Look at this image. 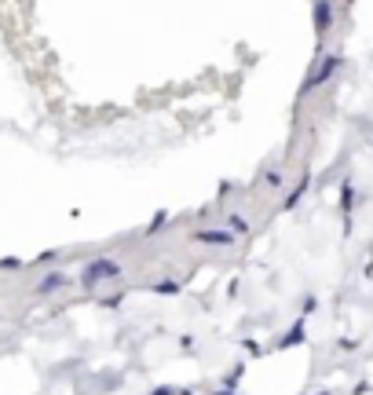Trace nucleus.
Returning <instances> with one entry per match:
<instances>
[{"label":"nucleus","mask_w":373,"mask_h":395,"mask_svg":"<svg viewBox=\"0 0 373 395\" xmlns=\"http://www.w3.org/2000/svg\"><path fill=\"white\" fill-rule=\"evenodd\" d=\"M117 275V264L110 260H95L88 271H84V285H95V282H103V279H114Z\"/></svg>","instance_id":"obj_1"}]
</instances>
